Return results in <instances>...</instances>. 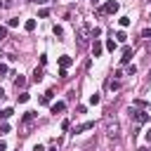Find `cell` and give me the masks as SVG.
<instances>
[{"mask_svg":"<svg viewBox=\"0 0 151 151\" xmlns=\"http://www.w3.org/2000/svg\"><path fill=\"white\" fill-rule=\"evenodd\" d=\"M50 151H57V146H52V149H50Z\"/></svg>","mask_w":151,"mask_h":151,"instance_id":"35","label":"cell"},{"mask_svg":"<svg viewBox=\"0 0 151 151\" xmlns=\"http://www.w3.org/2000/svg\"><path fill=\"white\" fill-rule=\"evenodd\" d=\"M130 57H132V50H130V47H125V50H123V57H120V64H127V61H130Z\"/></svg>","mask_w":151,"mask_h":151,"instance_id":"8","label":"cell"},{"mask_svg":"<svg viewBox=\"0 0 151 151\" xmlns=\"http://www.w3.org/2000/svg\"><path fill=\"white\" fill-rule=\"evenodd\" d=\"M28 99H31V97H28L26 92H21V94H19V101H21V104H24V101H28Z\"/></svg>","mask_w":151,"mask_h":151,"instance_id":"28","label":"cell"},{"mask_svg":"<svg viewBox=\"0 0 151 151\" xmlns=\"http://www.w3.org/2000/svg\"><path fill=\"white\" fill-rule=\"evenodd\" d=\"M2 7H5V2H0V9H2Z\"/></svg>","mask_w":151,"mask_h":151,"instance_id":"36","label":"cell"},{"mask_svg":"<svg viewBox=\"0 0 151 151\" xmlns=\"http://www.w3.org/2000/svg\"><path fill=\"white\" fill-rule=\"evenodd\" d=\"M99 101H101V97H99L97 92H94V94H90V104H92V106H94V104H99Z\"/></svg>","mask_w":151,"mask_h":151,"instance_id":"18","label":"cell"},{"mask_svg":"<svg viewBox=\"0 0 151 151\" xmlns=\"http://www.w3.org/2000/svg\"><path fill=\"white\" fill-rule=\"evenodd\" d=\"M0 151H7V144L5 142H0Z\"/></svg>","mask_w":151,"mask_h":151,"instance_id":"31","label":"cell"},{"mask_svg":"<svg viewBox=\"0 0 151 151\" xmlns=\"http://www.w3.org/2000/svg\"><path fill=\"white\" fill-rule=\"evenodd\" d=\"M130 118H132L134 123H139V125L149 123V113H146V111H139V109H130Z\"/></svg>","mask_w":151,"mask_h":151,"instance_id":"1","label":"cell"},{"mask_svg":"<svg viewBox=\"0 0 151 151\" xmlns=\"http://www.w3.org/2000/svg\"><path fill=\"white\" fill-rule=\"evenodd\" d=\"M31 80H33V83H40V80H42V66L33 71V78H31Z\"/></svg>","mask_w":151,"mask_h":151,"instance_id":"11","label":"cell"},{"mask_svg":"<svg viewBox=\"0 0 151 151\" xmlns=\"http://www.w3.org/2000/svg\"><path fill=\"white\" fill-rule=\"evenodd\" d=\"M101 52H104V45H101V42L94 38V42H92V57H99Z\"/></svg>","mask_w":151,"mask_h":151,"instance_id":"4","label":"cell"},{"mask_svg":"<svg viewBox=\"0 0 151 151\" xmlns=\"http://www.w3.org/2000/svg\"><path fill=\"white\" fill-rule=\"evenodd\" d=\"M7 38V26H0V40Z\"/></svg>","mask_w":151,"mask_h":151,"instance_id":"25","label":"cell"},{"mask_svg":"<svg viewBox=\"0 0 151 151\" xmlns=\"http://www.w3.org/2000/svg\"><path fill=\"white\" fill-rule=\"evenodd\" d=\"M50 109H52V113H61V111L66 109V104H64V101H54Z\"/></svg>","mask_w":151,"mask_h":151,"instance_id":"7","label":"cell"},{"mask_svg":"<svg viewBox=\"0 0 151 151\" xmlns=\"http://www.w3.org/2000/svg\"><path fill=\"white\" fill-rule=\"evenodd\" d=\"M146 142H149V144H151V130H149V132H146Z\"/></svg>","mask_w":151,"mask_h":151,"instance_id":"32","label":"cell"},{"mask_svg":"<svg viewBox=\"0 0 151 151\" xmlns=\"http://www.w3.org/2000/svg\"><path fill=\"white\" fill-rule=\"evenodd\" d=\"M118 24H120V28H127V26L132 24V19H130V17H120V19H118Z\"/></svg>","mask_w":151,"mask_h":151,"instance_id":"12","label":"cell"},{"mask_svg":"<svg viewBox=\"0 0 151 151\" xmlns=\"http://www.w3.org/2000/svg\"><path fill=\"white\" fill-rule=\"evenodd\" d=\"M92 127H94V120H87V123H80V125H76V130H73V132L78 134V132H85V130H92Z\"/></svg>","mask_w":151,"mask_h":151,"instance_id":"3","label":"cell"},{"mask_svg":"<svg viewBox=\"0 0 151 151\" xmlns=\"http://www.w3.org/2000/svg\"><path fill=\"white\" fill-rule=\"evenodd\" d=\"M142 38L149 40V38H151V28H144V31H142Z\"/></svg>","mask_w":151,"mask_h":151,"instance_id":"24","label":"cell"},{"mask_svg":"<svg viewBox=\"0 0 151 151\" xmlns=\"http://www.w3.org/2000/svg\"><path fill=\"white\" fill-rule=\"evenodd\" d=\"M109 90H120V80H109Z\"/></svg>","mask_w":151,"mask_h":151,"instance_id":"17","label":"cell"},{"mask_svg":"<svg viewBox=\"0 0 151 151\" xmlns=\"http://www.w3.org/2000/svg\"><path fill=\"white\" fill-rule=\"evenodd\" d=\"M14 85H17V90H19V87H24V85H26V78H21V76H19V78H14Z\"/></svg>","mask_w":151,"mask_h":151,"instance_id":"16","label":"cell"},{"mask_svg":"<svg viewBox=\"0 0 151 151\" xmlns=\"http://www.w3.org/2000/svg\"><path fill=\"white\" fill-rule=\"evenodd\" d=\"M33 120H35V111H26L21 118V123H33Z\"/></svg>","mask_w":151,"mask_h":151,"instance_id":"9","label":"cell"},{"mask_svg":"<svg viewBox=\"0 0 151 151\" xmlns=\"http://www.w3.org/2000/svg\"><path fill=\"white\" fill-rule=\"evenodd\" d=\"M52 33H54L57 38H61V35H64V28H61V26H54V28H52Z\"/></svg>","mask_w":151,"mask_h":151,"instance_id":"20","label":"cell"},{"mask_svg":"<svg viewBox=\"0 0 151 151\" xmlns=\"http://www.w3.org/2000/svg\"><path fill=\"white\" fill-rule=\"evenodd\" d=\"M52 94H54V92H52V90H47V92L40 97V104H42V106H45V104H52Z\"/></svg>","mask_w":151,"mask_h":151,"instance_id":"6","label":"cell"},{"mask_svg":"<svg viewBox=\"0 0 151 151\" xmlns=\"http://www.w3.org/2000/svg\"><path fill=\"white\" fill-rule=\"evenodd\" d=\"M118 9H120V5H118L116 0H109L104 7H99V14H116Z\"/></svg>","mask_w":151,"mask_h":151,"instance_id":"2","label":"cell"},{"mask_svg":"<svg viewBox=\"0 0 151 151\" xmlns=\"http://www.w3.org/2000/svg\"><path fill=\"white\" fill-rule=\"evenodd\" d=\"M7 132H9V125L2 123V125H0V134H7Z\"/></svg>","mask_w":151,"mask_h":151,"instance_id":"23","label":"cell"},{"mask_svg":"<svg viewBox=\"0 0 151 151\" xmlns=\"http://www.w3.org/2000/svg\"><path fill=\"white\" fill-rule=\"evenodd\" d=\"M109 137H111V139H118V127H116V125L109 130Z\"/></svg>","mask_w":151,"mask_h":151,"instance_id":"21","label":"cell"},{"mask_svg":"<svg viewBox=\"0 0 151 151\" xmlns=\"http://www.w3.org/2000/svg\"><path fill=\"white\" fill-rule=\"evenodd\" d=\"M0 99H5V90L2 87H0Z\"/></svg>","mask_w":151,"mask_h":151,"instance_id":"33","label":"cell"},{"mask_svg":"<svg viewBox=\"0 0 151 151\" xmlns=\"http://www.w3.org/2000/svg\"><path fill=\"white\" fill-rule=\"evenodd\" d=\"M71 64H73V59H71L68 54H61V57H59V66H61V68H68Z\"/></svg>","mask_w":151,"mask_h":151,"instance_id":"5","label":"cell"},{"mask_svg":"<svg viewBox=\"0 0 151 151\" xmlns=\"http://www.w3.org/2000/svg\"><path fill=\"white\" fill-rule=\"evenodd\" d=\"M104 47H106L109 52H113V50L118 47V42H116V40H106V42H104Z\"/></svg>","mask_w":151,"mask_h":151,"instance_id":"14","label":"cell"},{"mask_svg":"<svg viewBox=\"0 0 151 151\" xmlns=\"http://www.w3.org/2000/svg\"><path fill=\"white\" fill-rule=\"evenodd\" d=\"M97 35H101V28H99V26H94V28H92V38H97Z\"/></svg>","mask_w":151,"mask_h":151,"instance_id":"27","label":"cell"},{"mask_svg":"<svg viewBox=\"0 0 151 151\" xmlns=\"http://www.w3.org/2000/svg\"><path fill=\"white\" fill-rule=\"evenodd\" d=\"M134 73H137V66L130 64V66H127V76H134Z\"/></svg>","mask_w":151,"mask_h":151,"instance_id":"22","label":"cell"},{"mask_svg":"<svg viewBox=\"0 0 151 151\" xmlns=\"http://www.w3.org/2000/svg\"><path fill=\"white\" fill-rule=\"evenodd\" d=\"M38 17H40V19H45V17H50V9H47V7H42V9H38Z\"/></svg>","mask_w":151,"mask_h":151,"instance_id":"19","label":"cell"},{"mask_svg":"<svg viewBox=\"0 0 151 151\" xmlns=\"http://www.w3.org/2000/svg\"><path fill=\"white\" fill-rule=\"evenodd\" d=\"M5 73H7V66H5V64H0V76H5Z\"/></svg>","mask_w":151,"mask_h":151,"instance_id":"30","label":"cell"},{"mask_svg":"<svg viewBox=\"0 0 151 151\" xmlns=\"http://www.w3.org/2000/svg\"><path fill=\"white\" fill-rule=\"evenodd\" d=\"M33 2H38V5H42V2H47V0H33Z\"/></svg>","mask_w":151,"mask_h":151,"instance_id":"34","label":"cell"},{"mask_svg":"<svg viewBox=\"0 0 151 151\" xmlns=\"http://www.w3.org/2000/svg\"><path fill=\"white\" fill-rule=\"evenodd\" d=\"M125 40H127L125 31H118V33H116V42H125Z\"/></svg>","mask_w":151,"mask_h":151,"instance_id":"15","label":"cell"},{"mask_svg":"<svg viewBox=\"0 0 151 151\" xmlns=\"http://www.w3.org/2000/svg\"><path fill=\"white\" fill-rule=\"evenodd\" d=\"M33 151H45V146H42V144H35V146H33Z\"/></svg>","mask_w":151,"mask_h":151,"instance_id":"29","label":"cell"},{"mask_svg":"<svg viewBox=\"0 0 151 151\" xmlns=\"http://www.w3.org/2000/svg\"><path fill=\"white\" fill-rule=\"evenodd\" d=\"M24 28L31 33V31H35V19H26V24H24Z\"/></svg>","mask_w":151,"mask_h":151,"instance_id":"13","label":"cell"},{"mask_svg":"<svg viewBox=\"0 0 151 151\" xmlns=\"http://www.w3.org/2000/svg\"><path fill=\"white\" fill-rule=\"evenodd\" d=\"M7 26H9V28H14V26H19V19H9V21H7Z\"/></svg>","mask_w":151,"mask_h":151,"instance_id":"26","label":"cell"},{"mask_svg":"<svg viewBox=\"0 0 151 151\" xmlns=\"http://www.w3.org/2000/svg\"><path fill=\"white\" fill-rule=\"evenodd\" d=\"M9 116H14V109H0V120H7Z\"/></svg>","mask_w":151,"mask_h":151,"instance_id":"10","label":"cell"}]
</instances>
